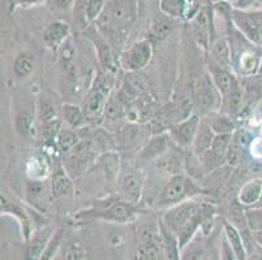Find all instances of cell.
Here are the masks:
<instances>
[{
  "instance_id": "6da1fadb",
  "label": "cell",
  "mask_w": 262,
  "mask_h": 260,
  "mask_svg": "<svg viewBox=\"0 0 262 260\" xmlns=\"http://www.w3.org/2000/svg\"><path fill=\"white\" fill-rule=\"evenodd\" d=\"M137 17V2L121 0L113 2L107 6L98 20L101 28H107L114 37H120L124 32L129 30Z\"/></svg>"
},
{
  "instance_id": "7a4b0ae2",
  "label": "cell",
  "mask_w": 262,
  "mask_h": 260,
  "mask_svg": "<svg viewBox=\"0 0 262 260\" xmlns=\"http://www.w3.org/2000/svg\"><path fill=\"white\" fill-rule=\"evenodd\" d=\"M140 209L133 204L127 203L121 199H107L104 202H99L97 206L89 209L78 212L76 216L77 219H103L114 223H130L135 220L136 215L140 214Z\"/></svg>"
},
{
  "instance_id": "3957f363",
  "label": "cell",
  "mask_w": 262,
  "mask_h": 260,
  "mask_svg": "<svg viewBox=\"0 0 262 260\" xmlns=\"http://www.w3.org/2000/svg\"><path fill=\"white\" fill-rule=\"evenodd\" d=\"M114 83H115L114 73L104 72L98 76L94 86L88 94L84 107H82L85 114H86V119H97L102 113H104L107 103L111 98Z\"/></svg>"
},
{
  "instance_id": "277c9868",
  "label": "cell",
  "mask_w": 262,
  "mask_h": 260,
  "mask_svg": "<svg viewBox=\"0 0 262 260\" xmlns=\"http://www.w3.org/2000/svg\"><path fill=\"white\" fill-rule=\"evenodd\" d=\"M201 193V189L189 177L176 175L164 186L163 192L158 199L159 207H173L183 203L188 198Z\"/></svg>"
},
{
  "instance_id": "5b68a950",
  "label": "cell",
  "mask_w": 262,
  "mask_h": 260,
  "mask_svg": "<svg viewBox=\"0 0 262 260\" xmlns=\"http://www.w3.org/2000/svg\"><path fill=\"white\" fill-rule=\"evenodd\" d=\"M206 206L208 204L199 203L194 200H185L183 203L171 207L168 209L167 214L164 215V225L171 233L176 234L185 223L204 212Z\"/></svg>"
},
{
  "instance_id": "8992f818",
  "label": "cell",
  "mask_w": 262,
  "mask_h": 260,
  "mask_svg": "<svg viewBox=\"0 0 262 260\" xmlns=\"http://www.w3.org/2000/svg\"><path fill=\"white\" fill-rule=\"evenodd\" d=\"M153 55V46L149 40H140L133 43L123 52L120 63L129 73H136L149 64Z\"/></svg>"
},
{
  "instance_id": "52a82bcc",
  "label": "cell",
  "mask_w": 262,
  "mask_h": 260,
  "mask_svg": "<svg viewBox=\"0 0 262 260\" xmlns=\"http://www.w3.org/2000/svg\"><path fill=\"white\" fill-rule=\"evenodd\" d=\"M231 20L240 32L252 43H262V12H243L239 9L231 12Z\"/></svg>"
},
{
  "instance_id": "ba28073f",
  "label": "cell",
  "mask_w": 262,
  "mask_h": 260,
  "mask_svg": "<svg viewBox=\"0 0 262 260\" xmlns=\"http://www.w3.org/2000/svg\"><path fill=\"white\" fill-rule=\"evenodd\" d=\"M200 126L199 116L193 114L185 119L182 123H178L170 128V133L178 145L182 147L193 146L194 138H196L197 130Z\"/></svg>"
},
{
  "instance_id": "9c48e42d",
  "label": "cell",
  "mask_w": 262,
  "mask_h": 260,
  "mask_svg": "<svg viewBox=\"0 0 262 260\" xmlns=\"http://www.w3.org/2000/svg\"><path fill=\"white\" fill-rule=\"evenodd\" d=\"M142 186H144V177L137 171H133L124 176L120 183V197L121 200L127 203H139L142 194Z\"/></svg>"
},
{
  "instance_id": "30bf717a",
  "label": "cell",
  "mask_w": 262,
  "mask_h": 260,
  "mask_svg": "<svg viewBox=\"0 0 262 260\" xmlns=\"http://www.w3.org/2000/svg\"><path fill=\"white\" fill-rule=\"evenodd\" d=\"M88 37L92 39V42L94 43L95 49L98 51L99 63H101L104 72L114 73V70H115V57H114L113 50L110 47L108 42L106 40L104 35H102L101 32L97 30V29L90 28L89 30H88Z\"/></svg>"
},
{
  "instance_id": "8fae6325",
  "label": "cell",
  "mask_w": 262,
  "mask_h": 260,
  "mask_svg": "<svg viewBox=\"0 0 262 260\" xmlns=\"http://www.w3.org/2000/svg\"><path fill=\"white\" fill-rule=\"evenodd\" d=\"M90 155V145L86 140H82L72 150L67 154L66 168L68 169L73 177L82 175L86 168L88 160Z\"/></svg>"
},
{
  "instance_id": "7c38bea8",
  "label": "cell",
  "mask_w": 262,
  "mask_h": 260,
  "mask_svg": "<svg viewBox=\"0 0 262 260\" xmlns=\"http://www.w3.org/2000/svg\"><path fill=\"white\" fill-rule=\"evenodd\" d=\"M54 233H52L51 228L46 226V228L38 230L35 234L32 235V238L28 242V247L25 250V255L24 259L25 260H39L42 256L43 251L46 250L47 245H49L50 240L52 238Z\"/></svg>"
},
{
  "instance_id": "4fadbf2b",
  "label": "cell",
  "mask_w": 262,
  "mask_h": 260,
  "mask_svg": "<svg viewBox=\"0 0 262 260\" xmlns=\"http://www.w3.org/2000/svg\"><path fill=\"white\" fill-rule=\"evenodd\" d=\"M51 194L55 200H59L61 203L72 200L73 183L71 181L70 176L67 175L63 169H58L55 172L51 182Z\"/></svg>"
},
{
  "instance_id": "5bb4252c",
  "label": "cell",
  "mask_w": 262,
  "mask_h": 260,
  "mask_svg": "<svg viewBox=\"0 0 262 260\" xmlns=\"http://www.w3.org/2000/svg\"><path fill=\"white\" fill-rule=\"evenodd\" d=\"M70 25L56 21L52 22L45 29L43 33V40L49 49L51 50H58L59 47L66 42V39L70 35Z\"/></svg>"
},
{
  "instance_id": "9a60e30c",
  "label": "cell",
  "mask_w": 262,
  "mask_h": 260,
  "mask_svg": "<svg viewBox=\"0 0 262 260\" xmlns=\"http://www.w3.org/2000/svg\"><path fill=\"white\" fill-rule=\"evenodd\" d=\"M50 172H51V164L45 155H34L30 157L26 164V173L32 181L42 182L49 177Z\"/></svg>"
},
{
  "instance_id": "2e32d148",
  "label": "cell",
  "mask_w": 262,
  "mask_h": 260,
  "mask_svg": "<svg viewBox=\"0 0 262 260\" xmlns=\"http://www.w3.org/2000/svg\"><path fill=\"white\" fill-rule=\"evenodd\" d=\"M262 198V180L254 178L248 181L237 194V200L243 207L256 206Z\"/></svg>"
},
{
  "instance_id": "e0dca14e",
  "label": "cell",
  "mask_w": 262,
  "mask_h": 260,
  "mask_svg": "<svg viewBox=\"0 0 262 260\" xmlns=\"http://www.w3.org/2000/svg\"><path fill=\"white\" fill-rule=\"evenodd\" d=\"M213 82L218 89L219 94L225 99L230 97L236 87H239V82L236 81V78L233 77L227 69L219 68V66H216V69H213Z\"/></svg>"
},
{
  "instance_id": "ac0fdd59",
  "label": "cell",
  "mask_w": 262,
  "mask_h": 260,
  "mask_svg": "<svg viewBox=\"0 0 262 260\" xmlns=\"http://www.w3.org/2000/svg\"><path fill=\"white\" fill-rule=\"evenodd\" d=\"M223 229H225V238L227 240L228 245L233 250L235 255H236L237 260H247L248 251L242 233L230 221H225Z\"/></svg>"
},
{
  "instance_id": "d6986e66",
  "label": "cell",
  "mask_w": 262,
  "mask_h": 260,
  "mask_svg": "<svg viewBox=\"0 0 262 260\" xmlns=\"http://www.w3.org/2000/svg\"><path fill=\"white\" fill-rule=\"evenodd\" d=\"M197 99H199L200 106L205 108H215L219 106V91L215 87L213 81L210 78H204L200 86L199 92H197Z\"/></svg>"
},
{
  "instance_id": "ffe728a7",
  "label": "cell",
  "mask_w": 262,
  "mask_h": 260,
  "mask_svg": "<svg viewBox=\"0 0 262 260\" xmlns=\"http://www.w3.org/2000/svg\"><path fill=\"white\" fill-rule=\"evenodd\" d=\"M214 138H215V133L213 132L210 124L200 123L199 130H197L196 138H194V142H193L192 146L194 155L200 156L208 150H210L211 146H213Z\"/></svg>"
},
{
  "instance_id": "44dd1931",
  "label": "cell",
  "mask_w": 262,
  "mask_h": 260,
  "mask_svg": "<svg viewBox=\"0 0 262 260\" xmlns=\"http://www.w3.org/2000/svg\"><path fill=\"white\" fill-rule=\"evenodd\" d=\"M135 260H167L166 254H164L163 242L161 245L158 243V241L153 240V238L145 241L136 251Z\"/></svg>"
},
{
  "instance_id": "7402d4cb",
  "label": "cell",
  "mask_w": 262,
  "mask_h": 260,
  "mask_svg": "<svg viewBox=\"0 0 262 260\" xmlns=\"http://www.w3.org/2000/svg\"><path fill=\"white\" fill-rule=\"evenodd\" d=\"M168 147V137L163 133L154 135L149 142L145 145L144 149L140 152V157L144 160H153L156 157L161 156Z\"/></svg>"
},
{
  "instance_id": "603a6c76",
  "label": "cell",
  "mask_w": 262,
  "mask_h": 260,
  "mask_svg": "<svg viewBox=\"0 0 262 260\" xmlns=\"http://www.w3.org/2000/svg\"><path fill=\"white\" fill-rule=\"evenodd\" d=\"M2 212L3 214H11V215H15L16 218L20 220L21 226H23V233H24V240L26 242H29V240L32 238V224H30L29 218L26 216L25 212L17 206V204L12 203V202H8L6 197L2 195Z\"/></svg>"
},
{
  "instance_id": "cb8c5ba5",
  "label": "cell",
  "mask_w": 262,
  "mask_h": 260,
  "mask_svg": "<svg viewBox=\"0 0 262 260\" xmlns=\"http://www.w3.org/2000/svg\"><path fill=\"white\" fill-rule=\"evenodd\" d=\"M99 167L107 180L114 181L120 172V156L114 151H106L99 157Z\"/></svg>"
},
{
  "instance_id": "d4e9b609",
  "label": "cell",
  "mask_w": 262,
  "mask_h": 260,
  "mask_svg": "<svg viewBox=\"0 0 262 260\" xmlns=\"http://www.w3.org/2000/svg\"><path fill=\"white\" fill-rule=\"evenodd\" d=\"M211 55H213V59L218 64L219 68H230L231 63H232V57H231V49L227 40H216L213 44V47H211Z\"/></svg>"
},
{
  "instance_id": "484cf974",
  "label": "cell",
  "mask_w": 262,
  "mask_h": 260,
  "mask_svg": "<svg viewBox=\"0 0 262 260\" xmlns=\"http://www.w3.org/2000/svg\"><path fill=\"white\" fill-rule=\"evenodd\" d=\"M243 150H244V134L242 132H236L232 135L230 149L227 152V163L231 167H236L242 160Z\"/></svg>"
},
{
  "instance_id": "4316f807",
  "label": "cell",
  "mask_w": 262,
  "mask_h": 260,
  "mask_svg": "<svg viewBox=\"0 0 262 260\" xmlns=\"http://www.w3.org/2000/svg\"><path fill=\"white\" fill-rule=\"evenodd\" d=\"M228 221L242 233V235L248 234V232H249V228H248L247 223V216H245V209L244 207L239 203V200L233 202L232 206H231L230 219H228Z\"/></svg>"
},
{
  "instance_id": "83f0119b",
  "label": "cell",
  "mask_w": 262,
  "mask_h": 260,
  "mask_svg": "<svg viewBox=\"0 0 262 260\" xmlns=\"http://www.w3.org/2000/svg\"><path fill=\"white\" fill-rule=\"evenodd\" d=\"M64 119L72 128H81L86 124V114L81 107L67 103L63 106Z\"/></svg>"
},
{
  "instance_id": "f1b7e54d",
  "label": "cell",
  "mask_w": 262,
  "mask_h": 260,
  "mask_svg": "<svg viewBox=\"0 0 262 260\" xmlns=\"http://www.w3.org/2000/svg\"><path fill=\"white\" fill-rule=\"evenodd\" d=\"M162 234H163V246L164 254L167 260H182V250L179 247L178 240L175 234L171 233L167 228L162 229Z\"/></svg>"
},
{
  "instance_id": "f546056e",
  "label": "cell",
  "mask_w": 262,
  "mask_h": 260,
  "mask_svg": "<svg viewBox=\"0 0 262 260\" xmlns=\"http://www.w3.org/2000/svg\"><path fill=\"white\" fill-rule=\"evenodd\" d=\"M173 28H175V22H173L172 18L163 13L154 18L153 34L157 39H163L172 32Z\"/></svg>"
},
{
  "instance_id": "4dcf8cb0",
  "label": "cell",
  "mask_w": 262,
  "mask_h": 260,
  "mask_svg": "<svg viewBox=\"0 0 262 260\" xmlns=\"http://www.w3.org/2000/svg\"><path fill=\"white\" fill-rule=\"evenodd\" d=\"M200 161H201V166L204 168L205 173H210V172L215 171V169L221 168V167L225 164L226 157L219 156L216 155L213 150H208L206 152H204L202 155H200Z\"/></svg>"
},
{
  "instance_id": "1f68e13d",
  "label": "cell",
  "mask_w": 262,
  "mask_h": 260,
  "mask_svg": "<svg viewBox=\"0 0 262 260\" xmlns=\"http://www.w3.org/2000/svg\"><path fill=\"white\" fill-rule=\"evenodd\" d=\"M185 0H162L161 9L171 18H183L185 11Z\"/></svg>"
},
{
  "instance_id": "d6a6232c",
  "label": "cell",
  "mask_w": 262,
  "mask_h": 260,
  "mask_svg": "<svg viewBox=\"0 0 262 260\" xmlns=\"http://www.w3.org/2000/svg\"><path fill=\"white\" fill-rule=\"evenodd\" d=\"M56 143H58L60 151H63L67 155L77 146L80 140H78L77 134L72 130H60V133L56 137Z\"/></svg>"
},
{
  "instance_id": "836d02e7",
  "label": "cell",
  "mask_w": 262,
  "mask_h": 260,
  "mask_svg": "<svg viewBox=\"0 0 262 260\" xmlns=\"http://www.w3.org/2000/svg\"><path fill=\"white\" fill-rule=\"evenodd\" d=\"M104 4L106 3L102 2V0H90V2H85V17H86L88 25L101 18L104 8H106Z\"/></svg>"
},
{
  "instance_id": "e575fe53",
  "label": "cell",
  "mask_w": 262,
  "mask_h": 260,
  "mask_svg": "<svg viewBox=\"0 0 262 260\" xmlns=\"http://www.w3.org/2000/svg\"><path fill=\"white\" fill-rule=\"evenodd\" d=\"M39 119L45 124L58 120L56 119V106L50 98H40L39 100Z\"/></svg>"
},
{
  "instance_id": "d590c367",
  "label": "cell",
  "mask_w": 262,
  "mask_h": 260,
  "mask_svg": "<svg viewBox=\"0 0 262 260\" xmlns=\"http://www.w3.org/2000/svg\"><path fill=\"white\" fill-rule=\"evenodd\" d=\"M213 132L216 134H232L235 124L227 116H216L210 123Z\"/></svg>"
},
{
  "instance_id": "8d00e7d4",
  "label": "cell",
  "mask_w": 262,
  "mask_h": 260,
  "mask_svg": "<svg viewBox=\"0 0 262 260\" xmlns=\"http://www.w3.org/2000/svg\"><path fill=\"white\" fill-rule=\"evenodd\" d=\"M61 240H63V230L59 229L54 233L52 238L50 240L49 245H47L46 250L43 251L42 256L39 257V260H52L55 257V255L58 254L59 249L61 246Z\"/></svg>"
},
{
  "instance_id": "74e56055",
  "label": "cell",
  "mask_w": 262,
  "mask_h": 260,
  "mask_svg": "<svg viewBox=\"0 0 262 260\" xmlns=\"http://www.w3.org/2000/svg\"><path fill=\"white\" fill-rule=\"evenodd\" d=\"M248 228L252 233L262 229V206L245 209Z\"/></svg>"
},
{
  "instance_id": "f35d334b",
  "label": "cell",
  "mask_w": 262,
  "mask_h": 260,
  "mask_svg": "<svg viewBox=\"0 0 262 260\" xmlns=\"http://www.w3.org/2000/svg\"><path fill=\"white\" fill-rule=\"evenodd\" d=\"M232 135L233 134H216L215 138H214L211 150H213L216 155H219V156H227L231 140H232ZM226 160H227V159H226Z\"/></svg>"
},
{
  "instance_id": "ab89813d",
  "label": "cell",
  "mask_w": 262,
  "mask_h": 260,
  "mask_svg": "<svg viewBox=\"0 0 262 260\" xmlns=\"http://www.w3.org/2000/svg\"><path fill=\"white\" fill-rule=\"evenodd\" d=\"M64 260H90V256L81 243L73 242L67 247Z\"/></svg>"
},
{
  "instance_id": "60d3db41",
  "label": "cell",
  "mask_w": 262,
  "mask_h": 260,
  "mask_svg": "<svg viewBox=\"0 0 262 260\" xmlns=\"http://www.w3.org/2000/svg\"><path fill=\"white\" fill-rule=\"evenodd\" d=\"M34 69L33 65V61L30 60L29 57L26 56H20L16 59L15 64H13V70H15V75L20 78H25L30 75Z\"/></svg>"
},
{
  "instance_id": "b9f144b4",
  "label": "cell",
  "mask_w": 262,
  "mask_h": 260,
  "mask_svg": "<svg viewBox=\"0 0 262 260\" xmlns=\"http://www.w3.org/2000/svg\"><path fill=\"white\" fill-rule=\"evenodd\" d=\"M182 260H205L204 247L190 242L182 251Z\"/></svg>"
},
{
  "instance_id": "7bdbcfd3",
  "label": "cell",
  "mask_w": 262,
  "mask_h": 260,
  "mask_svg": "<svg viewBox=\"0 0 262 260\" xmlns=\"http://www.w3.org/2000/svg\"><path fill=\"white\" fill-rule=\"evenodd\" d=\"M33 117L28 112H20L16 117V129L17 132L23 135H28L32 130Z\"/></svg>"
},
{
  "instance_id": "ee69618b",
  "label": "cell",
  "mask_w": 262,
  "mask_h": 260,
  "mask_svg": "<svg viewBox=\"0 0 262 260\" xmlns=\"http://www.w3.org/2000/svg\"><path fill=\"white\" fill-rule=\"evenodd\" d=\"M45 193L43 192V185L39 181H32V182L28 185V194H29L32 202H34L35 204L40 203V200L45 199Z\"/></svg>"
},
{
  "instance_id": "f6af8a7d",
  "label": "cell",
  "mask_w": 262,
  "mask_h": 260,
  "mask_svg": "<svg viewBox=\"0 0 262 260\" xmlns=\"http://www.w3.org/2000/svg\"><path fill=\"white\" fill-rule=\"evenodd\" d=\"M249 151H251V155L253 159L256 160H262V135L254 138L252 140L251 146H249Z\"/></svg>"
},
{
  "instance_id": "bcb514c9",
  "label": "cell",
  "mask_w": 262,
  "mask_h": 260,
  "mask_svg": "<svg viewBox=\"0 0 262 260\" xmlns=\"http://www.w3.org/2000/svg\"><path fill=\"white\" fill-rule=\"evenodd\" d=\"M257 65V59L253 54H245L242 56V68L247 72H252Z\"/></svg>"
},
{
  "instance_id": "7dc6e473",
  "label": "cell",
  "mask_w": 262,
  "mask_h": 260,
  "mask_svg": "<svg viewBox=\"0 0 262 260\" xmlns=\"http://www.w3.org/2000/svg\"><path fill=\"white\" fill-rule=\"evenodd\" d=\"M59 128H60V123H59V120H55V121H51V123L45 124L43 134L46 135L47 138H54L55 135L58 137V134L60 133L59 132Z\"/></svg>"
},
{
  "instance_id": "c3c4849f",
  "label": "cell",
  "mask_w": 262,
  "mask_h": 260,
  "mask_svg": "<svg viewBox=\"0 0 262 260\" xmlns=\"http://www.w3.org/2000/svg\"><path fill=\"white\" fill-rule=\"evenodd\" d=\"M252 238H253V242H256L257 245L262 247V229L261 230H257V232H253Z\"/></svg>"
},
{
  "instance_id": "681fc988",
  "label": "cell",
  "mask_w": 262,
  "mask_h": 260,
  "mask_svg": "<svg viewBox=\"0 0 262 260\" xmlns=\"http://www.w3.org/2000/svg\"><path fill=\"white\" fill-rule=\"evenodd\" d=\"M252 260H262V249L254 251V254L252 255Z\"/></svg>"
},
{
  "instance_id": "f907efd6",
  "label": "cell",
  "mask_w": 262,
  "mask_h": 260,
  "mask_svg": "<svg viewBox=\"0 0 262 260\" xmlns=\"http://www.w3.org/2000/svg\"><path fill=\"white\" fill-rule=\"evenodd\" d=\"M261 135H262V125H261Z\"/></svg>"
},
{
  "instance_id": "816d5d0a",
  "label": "cell",
  "mask_w": 262,
  "mask_h": 260,
  "mask_svg": "<svg viewBox=\"0 0 262 260\" xmlns=\"http://www.w3.org/2000/svg\"><path fill=\"white\" fill-rule=\"evenodd\" d=\"M259 202H262V198H261V200H259Z\"/></svg>"
}]
</instances>
